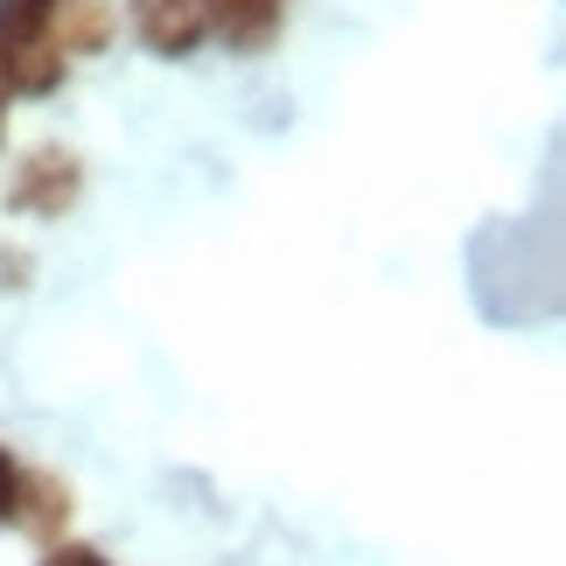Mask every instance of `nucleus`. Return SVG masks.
Listing matches in <instances>:
<instances>
[{
  "mask_svg": "<svg viewBox=\"0 0 566 566\" xmlns=\"http://www.w3.org/2000/svg\"><path fill=\"white\" fill-rule=\"evenodd\" d=\"M63 77H71V56H63L56 35L14 42V98H56Z\"/></svg>",
  "mask_w": 566,
  "mask_h": 566,
  "instance_id": "obj_5",
  "label": "nucleus"
},
{
  "mask_svg": "<svg viewBox=\"0 0 566 566\" xmlns=\"http://www.w3.org/2000/svg\"><path fill=\"white\" fill-rule=\"evenodd\" d=\"M0 98H14V50H8V35H0Z\"/></svg>",
  "mask_w": 566,
  "mask_h": 566,
  "instance_id": "obj_11",
  "label": "nucleus"
},
{
  "mask_svg": "<svg viewBox=\"0 0 566 566\" xmlns=\"http://www.w3.org/2000/svg\"><path fill=\"white\" fill-rule=\"evenodd\" d=\"M56 8H63V0H0V35H8V50H14V42L50 35L56 29Z\"/></svg>",
  "mask_w": 566,
  "mask_h": 566,
  "instance_id": "obj_7",
  "label": "nucleus"
},
{
  "mask_svg": "<svg viewBox=\"0 0 566 566\" xmlns=\"http://www.w3.org/2000/svg\"><path fill=\"white\" fill-rule=\"evenodd\" d=\"M0 287H29V252H0Z\"/></svg>",
  "mask_w": 566,
  "mask_h": 566,
  "instance_id": "obj_10",
  "label": "nucleus"
},
{
  "mask_svg": "<svg viewBox=\"0 0 566 566\" xmlns=\"http://www.w3.org/2000/svg\"><path fill=\"white\" fill-rule=\"evenodd\" d=\"M203 8H210V42H224L231 56H266L287 29L294 0H203Z\"/></svg>",
  "mask_w": 566,
  "mask_h": 566,
  "instance_id": "obj_4",
  "label": "nucleus"
},
{
  "mask_svg": "<svg viewBox=\"0 0 566 566\" xmlns=\"http://www.w3.org/2000/svg\"><path fill=\"white\" fill-rule=\"evenodd\" d=\"M35 566H113L98 546H84V538H56V546H42Z\"/></svg>",
  "mask_w": 566,
  "mask_h": 566,
  "instance_id": "obj_8",
  "label": "nucleus"
},
{
  "mask_svg": "<svg viewBox=\"0 0 566 566\" xmlns=\"http://www.w3.org/2000/svg\"><path fill=\"white\" fill-rule=\"evenodd\" d=\"M14 483H21V462H14L8 448H0V525L14 517Z\"/></svg>",
  "mask_w": 566,
  "mask_h": 566,
  "instance_id": "obj_9",
  "label": "nucleus"
},
{
  "mask_svg": "<svg viewBox=\"0 0 566 566\" xmlns=\"http://www.w3.org/2000/svg\"><path fill=\"white\" fill-rule=\"evenodd\" d=\"M50 35L63 42V56H71V63L105 56V42H113V8H105V0H63Z\"/></svg>",
  "mask_w": 566,
  "mask_h": 566,
  "instance_id": "obj_6",
  "label": "nucleus"
},
{
  "mask_svg": "<svg viewBox=\"0 0 566 566\" xmlns=\"http://www.w3.org/2000/svg\"><path fill=\"white\" fill-rule=\"evenodd\" d=\"M126 29L147 56L161 63H189L210 42V8L203 0H126Z\"/></svg>",
  "mask_w": 566,
  "mask_h": 566,
  "instance_id": "obj_2",
  "label": "nucleus"
},
{
  "mask_svg": "<svg viewBox=\"0 0 566 566\" xmlns=\"http://www.w3.org/2000/svg\"><path fill=\"white\" fill-rule=\"evenodd\" d=\"M0 147H8V98H0Z\"/></svg>",
  "mask_w": 566,
  "mask_h": 566,
  "instance_id": "obj_12",
  "label": "nucleus"
},
{
  "mask_svg": "<svg viewBox=\"0 0 566 566\" xmlns=\"http://www.w3.org/2000/svg\"><path fill=\"white\" fill-rule=\"evenodd\" d=\"M77 196H84V161L71 155V147H56V140H35L29 155L14 161V176H8V210L35 217V224L71 217Z\"/></svg>",
  "mask_w": 566,
  "mask_h": 566,
  "instance_id": "obj_1",
  "label": "nucleus"
},
{
  "mask_svg": "<svg viewBox=\"0 0 566 566\" xmlns=\"http://www.w3.org/2000/svg\"><path fill=\"white\" fill-rule=\"evenodd\" d=\"M71 517H77V490L63 483L56 469H21V483H14V517H8L21 538L56 546V538H71Z\"/></svg>",
  "mask_w": 566,
  "mask_h": 566,
  "instance_id": "obj_3",
  "label": "nucleus"
}]
</instances>
